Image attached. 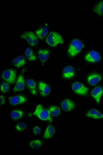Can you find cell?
<instances>
[{
	"instance_id": "obj_11",
	"label": "cell",
	"mask_w": 103,
	"mask_h": 155,
	"mask_svg": "<svg viewBox=\"0 0 103 155\" xmlns=\"http://www.w3.org/2000/svg\"><path fill=\"white\" fill-rule=\"evenodd\" d=\"M27 99L22 95L14 96L9 98V101L10 104L13 106H16L18 104H23L25 103Z\"/></svg>"
},
{
	"instance_id": "obj_2",
	"label": "cell",
	"mask_w": 103,
	"mask_h": 155,
	"mask_svg": "<svg viewBox=\"0 0 103 155\" xmlns=\"http://www.w3.org/2000/svg\"><path fill=\"white\" fill-rule=\"evenodd\" d=\"M33 115L37 116L38 118L42 120L52 122V118L49 110L44 109L41 104H38L36 107Z\"/></svg>"
},
{
	"instance_id": "obj_15",
	"label": "cell",
	"mask_w": 103,
	"mask_h": 155,
	"mask_svg": "<svg viewBox=\"0 0 103 155\" xmlns=\"http://www.w3.org/2000/svg\"><path fill=\"white\" fill-rule=\"evenodd\" d=\"M85 115L90 118H94L96 120L103 118V114L96 109L90 110L88 111Z\"/></svg>"
},
{
	"instance_id": "obj_24",
	"label": "cell",
	"mask_w": 103,
	"mask_h": 155,
	"mask_svg": "<svg viewBox=\"0 0 103 155\" xmlns=\"http://www.w3.org/2000/svg\"><path fill=\"white\" fill-rule=\"evenodd\" d=\"M48 110L50 112V114L52 116L57 117V116H59L60 115V107L57 106H51Z\"/></svg>"
},
{
	"instance_id": "obj_13",
	"label": "cell",
	"mask_w": 103,
	"mask_h": 155,
	"mask_svg": "<svg viewBox=\"0 0 103 155\" xmlns=\"http://www.w3.org/2000/svg\"><path fill=\"white\" fill-rule=\"evenodd\" d=\"M75 75L74 68L71 65H68L64 67L63 70V77L65 79H71Z\"/></svg>"
},
{
	"instance_id": "obj_28",
	"label": "cell",
	"mask_w": 103,
	"mask_h": 155,
	"mask_svg": "<svg viewBox=\"0 0 103 155\" xmlns=\"http://www.w3.org/2000/svg\"><path fill=\"white\" fill-rule=\"evenodd\" d=\"M42 129L41 128V127H39V126H35V127H34V128L33 129L34 134H40L41 132H42Z\"/></svg>"
},
{
	"instance_id": "obj_27",
	"label": "cell",
	"mask_w": 103,
	"mask_h": 155,
	"mask_svg": "<svg viewBox=\"0 0 103 155\" xmlns=\"http://www.w3.org/2000/svg\"><path fill=\"white\" fill-rule=\"evenodd\" d=\"M9 85L6 82H3L1 85V91L3 93L8 92L9 90Z\"/></svg>"
},
{
	"instance_id": "obj_10",
	"label": "cell",
	"mask_w": 103,
	"mask_h": 155,
	"mask_svg": "<svg viewBox=\"0 0 103 155\" xmlns=\"http://www.w3.org/2000/svg\"><path fill=\"white\" fill-rule=\"evenodd\" d=\"M61 106L63 110L65 112L71 111L75 107V103L69 99H66L63 101L61 102Z\"/></svg>"
},
{
	"instance_id": "obj_22",
	"label": "cell",
	"mask_w": 103,
	"mask_h": 155,
	"mask_svg": "<svg viewBox=\"0 0 103 155\" xmlns=\"http://www.w3.org/2000/svg\"><path fill=\"white\" fill-rule=\"evenodd\" d=\"M23 115V111L22 110H15L12 111L10 114L11 118H13V120H19L22 118Z\"/></svg>"
},
{
	"instance_id": "obj_23",
	"label": "cell",
	"mask_w": 103,
	"mask_h": 155,
	"mask_svg": "<svg viewBox=\"0 0 103 155\" xmlns=\"http://www.w3.org/2000/svg\"><path fill=\"white\" fill-rule=\"evenodd\" d=\"M93 12L99 15H103V1L98 2L93 7Z\"/></svg>"
},
{
	"instance_id": "obj_8",
	"label": "cell",
	"mask_w": 103,
	"mask_h": 155,
	"mask_svg": "<svg viewBox=\"0 0 103 155\" xmlns=\"http://www.w3.org/2000/svg\"><path fill=\"white\" fill-rule=\"evenodd\" d=\"M103 94V88L100 86L95 87L91 92V95L93 98L96 101L98 104H99L101 101V96Z\"/></svg>"
},
{
	"instance_id": "obj_20",
	"label": "cell",
	"mask_w": 103,
	"mask_h": 155,
	"mask_svg": "<svg viewBox=\"0 0 103 155\" xmlns=\"http://www.w3.org/2000/svg\"><path fill=\"white\" fill-rule=\"evenodd\" d=\"M26 85L28 88H30L31 93L35 95L36 94V82L34 80L32 79H28L26 81Z\"/></svg>"
},
{
	"instance_id": "obj_19",
	"label": "cell",
	"mask_w": 103,
	"mask_h": 155,
	"mask_svg": "<svg viewBox=\"0 0 103 155\" xmlns=\"http://www.w3.org/2000/svg\"><path fill=\"white\" fill-rule=\"evenodd\" d=\"M55 129L53 126L49 125L47 127L45 131L44 137L45 139H50L54 136L55 134Z\"/></svg>"
},
{
	"instance_id": "obj_17",
	"label": "cell",
	"mask_w": 103,
	"mask_h": 155,
	"mask_svg": "<svg viewBox=\"0 0 103 155\" xmlns=\"http://www.w3.org/2000/svg\"><path fill=\"white\" fill-rule=\"evenodd\" d=\"M49 30V27L47 25H45L38 30H36L35 34L38 38L40 39H43L48 34Z\"/></svg>"
},
{
	"instance_id": "obj_12",
	"label": "cell",
	"mask_w": 103,
	"mask_h": 155,
	"mask_svg": "<svg viewBox=\"0 0 103 155\" xmlns=\"http://www.w3.org/2000/svg\"><path fill=\"white\" fill-rule=\"evenodd\" d=\"M101 80V76L97 73H93L87 78V81L89 84L94 86L100 82Z\"/></svg>"
},
{
	"instance_id": "obj_7",
	"label": "cell",
	"mask_w": 103,
	"mask_h": 155,
	"mask_svg": "<svg viewBox=\"0 0 103 155\" xmlns=\"http://www.w3.org/2000/svg\"><path fill=\"white\" fill-rule=\"evenodd\" d=\"M86 61L90 63H97L101 60L100 53L96 50H91L85 55V57Z\"/></svg>"
},
{
	"instance_id": "obj_5",
	"label": "cell",
	"mask_w": 103,
	"mask_h": 155,
	"mask_svg": "<svg viewBox=\"0 0 103 155\" xmlns=\"http://www.w3.org/2000/svg\"><path fill=\"white\" fill-rule=\"evenodd\" d=\"M71 88L73 92L79 95H86L88 92V88L79 82H75L73 83L71 85Z\"/></svg>"
},
{
	"instance_id": "obj_26",
	"label": "cell",
	"mask_w": 103,
	"mask_h": 155,
	"mask_svg": "<svg viewBox=\"0 0 103 155\" xmlns=\"http://www.w3.org/2000/svg\"><path fill=\"white\" fill-rule=\"evenodd\" d=\"M15 127H16V129L17 130L21 132L27 128V124L25 123H19L16 125Z\"/></svg>"
},
{
	"instance_id": "obj_21",
	"label": "cell",
	"mask_w": 103,
	"mask_h": 155,
	"mask_svg": "<svg viewBox=\"0 0 103 155\" xmlns=\"http://www.w3.org/2000/svg\"><path fill=\"white\" fill-rule=\"evenodd\" d=\"M25 55L27 58L31 61H35L36 60V57L31 48H27L25 50Z\"/></svg>"
},
{
	"instance_id": "obj_18",
	"label": "cell",
	"mask_w": 103,
	"mask_h": 155,
	"mask_svg": "<svg viewBox=\"0 0 103 155\" xmlns=\"http://www.w3.org/2000/svg\"><path fill=\"white\" fill-rule=\"evenodd\" d=\"M25 62L26 61L25 57L22 55H19L13 60V63L16 67L20 68L23 66L25 64Z\"/></svg>"
},
{
	"instance_id": "obj_3",
	"label": "cell",
	"mask_w": 103,
	"mask_h": 155,
	"mask_svg": "<svg viewBox=\"0 0 103 155\" xmlns=\"http://www.w3.org/2000/svg\"><path fill=\"white\" fill-rule=\"evenodd\" d=\"M46 42L51 47H55L59 44H63L64 39L58 32L52 31L48 34L46 38Z\"/></svg>"
},
{
	"instance_id": "obj_6",
	"label": "cell",
	"mask_w": 103,
	"mask_h": 155,
	"mask_svg": "<svg viewBox=\"0 0 103 155\" xmlns=\"http://www.w3.org/2000/svg\"><path fill=\"white\" fill-rule=\"evenodd\" d=\"M2 78L7 83L13 84L16 80V72L14 69H9L4 71L2 73Z\"/></svg>"
},
{
	"instance_id": "obj_14",
	"label": "cell",
	"mask_w": 103,
	"mask_h": 155,
	"mask_svg": "<svg viewBox=\"0 0 103 155\" xmlns=\"http://www.w3.org/2000/svg\"><path fill=\"white\" fill-rule=\"evenodd\" d=\"M25 88V82L23 76L21 74L18 77L16 81L15 87L14 88V92L22 91Z\"/></svg>"
},
{
	"instance_id": "obj_16",
	"label": "cell",
	"mask_w": 103,
	"mask_h": 155,
	"mask_svg": "<svg viewBox=\"0 0 103 155\" xmlns=\"http://www.w3.org/2000/svg\"><path fill=\"white\" fill-rule=\"evenodd\" d=\"M38 55L42 62H46L50 57V51L48 49H39L38 51Z\"/></svg>"
},
{
	"instance_id": "obj_9",
	"label": "cell",
	"mask_w": 103,
	"mask_h": 155,
	"mask_svg": "<svg viewBox=\"0 0 103 155\" xmlns=\"http://www.w3.org/2000/svg\"><path fill=\"white\" fill-rule=\"evenodd\" d=\"M38 89L41 95L44 97L48 96L51 92L50 86L43 81H40L38 83Z\"/></svg>"
},
{
	"instance_id": "obj_1",
	"label": "cell",
	"mask_w": 103,
	"mask_h": 155,
	"mask_svg": "<svg viewBox=\"0 0 103 155\" xmlns=\"http://www.w3.org/2000/svg\"><path fill=\"white\" fill-rule=\"evenodd\" d=\"M84 48V44L82 41L78 39H75L71 41L68 48V52L71 57L76 56L80 53Z\"/></svg>"
},
{
	"instance_id": "obj_25",
	"label": "cell",
	"mask_w": 103,
	"mask_h": 155,
	"mask_svg": "<svg viewBox=\"0 0 103 155\" xmlns=\"http://www.w3.org/2000/svg\"><path fill=\"white\" fill-rule=\"evenodd\" d=\"M42 145V142L40 140L36 139L32 140L30 143V146L34 150H38Z\"/></svg>"
},
{
	"instance_id": "obj_4",
	"label": "cell",
	"mask_w": 103,
	"mask_h": 155,
	"mask_svg": "<svg viewBox=\"0 0 103 155\" xmlns=\"http://www.w3.org/2000/svg\"><path fill=\"white\" fill-rule=\"evenodd\" d=\"M21 37L22 38L25 39L29 44L32 46H36L38 43V36L32 31H26L24 32L22 34Z\"/></svg>"
},
{
	"instance_id": "obj_29",
	"label": "cell",
	"mask_w": 103,
	"mask_h": 155,
	"mask_svg": "<svg viewBox=\"0 0 103 155\" xmlns=\"http://www.w3.org/2000/svg\"><path fill=\"white\" fill-rule=\"evenodd\" d=\"M0 101H1V105L5 104V97H4L3 96L1 95Z\"/></svg>"
}]
</instances>
